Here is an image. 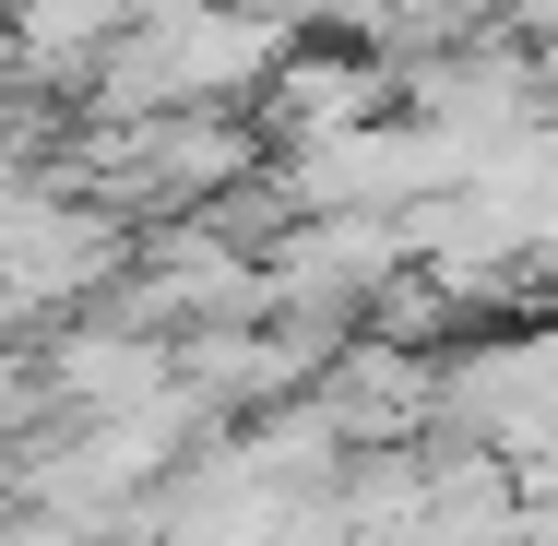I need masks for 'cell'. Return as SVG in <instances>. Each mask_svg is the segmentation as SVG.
<instances>
[{
	"instance_id": "cell-1",
	"label": "cell",
	"mask_w": 558,
	"mask_h": 546,
	"mask_svg": "<svg viewBox=\"0 0 558 546\" xmlns=\"http://www.w3.org/2000/svg\"><path fill=\"white\" fill-rule=\"evenodd\" d=\"M274 60H286V24L226 12V0H155V12H131V24H119V48L96 60V96L131 108V119L226 108V96H250Z\"/></svg>"
},
{
	"instance_id": "cell-2",
	"label": "cell",
	"mask_w": 558,
	"mask_h": 546,
	"mask_svg": "<svg viewBox=\"0 0 558 546\" xmlns=\"http://www.w3.org/2000/svg\"><path fill=\"white\" fill-rule=\"evenodd\" d=\"M179 380V356L155 344V332H60L48 356H36V392H72V404H108V416H131V404H155Z\"/></svg>"
},
{
	"instance_id": "cell-3",
	"label": "cell",
	"mask_w": 558,
	"mask_h": 546,
	"mask_svg": "<svg viewBox=\"0 0 558 546\" xmlns=\"http://www.w3.org/2000/svg\"><path fill=\"white\" fill-rule=\"evenodd\" d=\"M0 24H12L24 72H96L131 24V0H0Z\"/></svg>"
},
{
	"instance_id": "cell-4",
	"label": "cell",
	"mask_w": 558,
	"mask_h": 546,
	"mask_svg": "<svg viewBox=\"0 0 558 546\" xmlns=\"http://www.w3.org/2000/svg\"><path fill=\"white\" fill-rule=\"evenodd\" d=\"M0 203H12V179H0Z\"/></svg>"
}]
</instances>
